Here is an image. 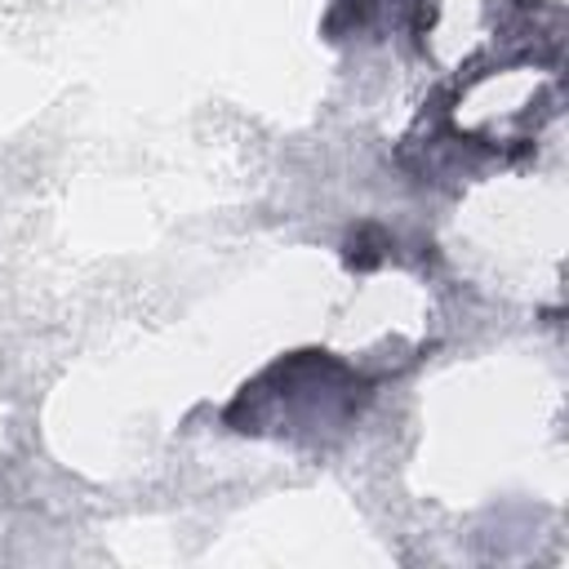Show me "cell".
Listing matches in <instances>:
<instances>
[{
  "mask_svg": "<svg viewBox=\"0 0 569 569\" xmlns=\"http://www.w3.org/2000/svg\"><path fill=\"white\" fill-rule=\"evenodd\" d=\"M387 369H365L325 347H298L258 369L222 409V422L236 436H267L302 449H325L342 440L378 387Z\"/></svg>",
  "mask_w": 569,
  "mask_h": 569,
  "instance_id": "cell-1",
  "label": "cell"
},
{
  "mask_svg": "<svg viewBox=\"0 0 569 569\" xmlns=\"http://www.w3.org/2000/svg\"><path fill=\"white\" fill-rule=\"evenodd\" d=\"M436 18H440V0H329L320 18V36L329 44L400 40L409 53H427V36L436 31Z\"/></svg>",
  "mask_w": 569,
  "mask_h": 569,
  "instance_id": "cell-2",
  "label": "cell"
}]
</instances>
